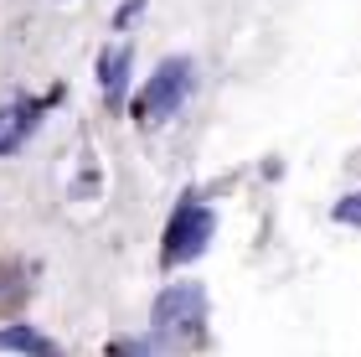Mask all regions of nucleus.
Instances as JSON below:
<instances>
[{"mask_svg": "<svg viewBox=\"0 0 361 357\" xmlns=\"http://www.w3.org/2000/svg\"><path fill=\"white\" fill-rule=\"evenodd\" d=\"M212 233H217V213H212L207 202H176V213L166 223V238H160V264L176 269V264H191V259H202L207 254V243Z\"/></svg>", "mask_w": 361, "mask_h": 357, "instance_id": "obj_1", "label": "nucleus"}, {"mask_svg": "<svg viewBox=\"0 0 361 357\" xmlns=\"http://www.w3.org/2000/svg\"><path fill=\"white\" fill-rule=\"evenodd\" d=\"M207 327V290L202 285H166L155 295V336L166 342H202Z\"/></svg>", "mask_w": 361, "mask_h": 357, "instance_id": "obj_2", "label": "nucleus"}, {"mask_svg": "<svg viewBox=\"0 0 361 357\" xmlns=\"http://www.w3.org/2000/svg\"><path fill=\"white\" fill-rule=\"evenodd\" d=\"M191 93V62L186 57H166L155 68V78L145 83V93L135 99V119L140 124H166Z\"/></svg>", "mask_w": 361, "mask_h": 357, "instance_id": "obj_3", "label": "nucleus"}, {"mask_svg": "<svg viewBox=\"0 0 361 357\" xmlns=\"http://www.w3.org/2000/svg\"><path fill=\"white\" fill-rule=\"evenodd\" d=\"M42 109H47V104H11V109H0V156L16 151V145L26 140V129L37 124Z\"/></svg>", "mask_w": 361, "mask_h": 357, "instance_id": "obj_4", "label": "nucleus"}, {"mask_svg": "<svg viewBox=\"0 0 361 357\" xmlns=\"http://www.w3.org/2000/svg\"><path fill=\"white\" fill-rule=\"evenodd\" d=\"M129 68H135V52H129V47H109V52L98 57V78H104V93H109V99H124Z\"/></svg>", "mask_w": 361, "mask_h": 357, "instance_id": "obj_5", "label": "nucleus"}, {"mask_svg": "<svg viewBox=\"0 0 361 357\" xmlns=\"http://www.w3.org/2000/svg\"><path fill=\"white\" fill-rule=\"evenodd\" d=\"M0 352H26V357H62L57 342H47L42 332H31V327H6L0 332Z\"/></svg>", "mask_w": 361, "mask_h": 357, "instance_id": "obj_6", "label": "nucleus"}, {"mask_svg": "<svg viewBox=\"0 0 361 357\" xmlns=\"http://www.w3.org/2000/svg\"><path fill=\"white\" fill-rule=\"evenodd\" d=\"M331 218H336V223H346V228H361V192H351V197H341Z\"/></svg>", "mask_w": 361, "mask_h": 357, "instance_id": "obj_7", "label": "nucleus"}]
</instances>
